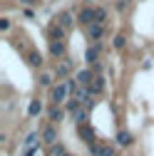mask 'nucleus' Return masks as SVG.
<instances>
[{
  "label": "nucleus",
  "instance_id": "20e7f679",
  "mask_svg": "<svg viewBox=\"0 0 154 156\" xmlns=\"http://www.w3.org/2000/svg\"><path fill=\"white\" fill-rule=\"evenodd\" d=\"M105 35H107V27H105V23H92V25H87V37H90L92 42H100Z\"/></svg>",
  "mask_w": 154,
  "mask_h": 156
},
{
  "label": "nucleus",
  "instance_id": "4468645a",
  "mask_svg": "<svg viewBox=\"0 0 154 156\" xmlns=\"http://www.w3.org/2000/svg\"><path fill=\"white\" fill-rule=\"evenodd\" d=\"M42 62H45V60H42V55L37 52V50H30V52H28V65H30V67H42Z\"/></svg>",
  "mask_w": 154,
  "mask_h": 156
},
{
  "label": "nucleus",
  "instance_id": "39448f33",
  "mask_svg": "<svg viewBox=\"0 0 154 156\" xmlns=\"http://www.w3.org/2000/svg\"><path fill=\"white\" fill-rule=\"evenodd\" d=\"M77 134H80V139H82L87 146H94V144H97V136H94V129H92L90 124H80V126H77Z\"/></svg>",
  "mask_w": 154,
  "mask_h": 156
},
{
  "label": "nucleus",
  "instance_id": "1a4fd4ad",
  "mask_svg": "<svg viewBox=\"0 0 154 156\" xmlns=\"http://www.w3.org/2000/svg\"><path fill=\"white\" fill-rule=\"evenodd\" d=\"M50 55L55 60L65 57V40H50Z\"/></svg>",
  "mask_w": 154,
  "mask_h": 156
},
{
  "label": "nucleus",
  "instance_id": "a878e982",
  "mask_svg": "<svg viewBox=\"0 0 154 156\" xmlns=\"http://www.w3.org/2000/svg\"><path fill=\"white\" fill-rule=\"evenodd\" d=\"M20 3H23V5H35L37 0H20Z\"/></svg>",
  "mask_w": 154,
  "mask_h": 156
},
{
  "label": "nucleus",
  "instance_id": "f257e3e1",
  "mask_svg": "<svg viewBox=\"0 0 154 156\" xmlns=\"http://www.w3.org/2000/svg\"><path fill=\"white\" fill-rule=\"evenodd\" d=\"M70 94H72V82H70V80L57 82L55 87H50V99H52V104H67V102H70Z\"/></svg>",
  "mask_w": 154,
  "mask_h": 156
},
{
  "label": "nucleus",
  "instance_id": "9b49d317",
  "mask_svg": "<svg viewBox=\"0 0 154 156\" xmlns=\"http://www.w3.org/2000/svg\"><path fill=\"white\" fill-rule=\"evenodd\" d=\"M90 151L94 156H114V149L109 144H94V146H90Z\"/></svg>",
  "mask_w": 154,
  "mask_h": 156
},
{
  "label": "nucleus",
  "instance_id": "7ed1b4c3",
  "mask_svg": "<svg viewBox=\"0 0 154 156\" xmlns=\"http://www.w3.org/2000/svg\"><path fill=\"white\" fill-rule=\"evenodd\" d=\"M102 42H92L90 47H87V52H85V62L87 65H97L100 62V57H102Z\"/></svg>",
  "mask_w": 154,
  "mask_h": 156
},
{
  "label": "nucleus",
  "instance_id": "f8f14e48",
  "mask_svg": "<svg viewBox=\"0 0 154 156\" xmlns=\"http://www.w3.org/2000/svg\"><path fill=\"white\" fill-rule=\"evenodd\" d=\"M55 20H57V23H60V25H62L65 30H72V25H75V15L65 10V12H60V15H57V17H55Z\"/></svg>",
  "mask_w": 154,
  "mask_h": 156
},
{
  "label": "nucleus",
  "instance_id": "6ab92c4d",
  "mask_svg": "<svg viewBox=\"0 0 154 156\" xmlns=\"http://www.w3.org/2000/svg\"><path fill=\"white\" fill-rule=\"evenodd\" d=\"M72 116H75V122H77V126H80V124H87V109H85V104H82L80 109H77V112H75Z\"/></svg>",
  "mask_w": 154,
  "mask_h": 156
},
{
  "label": "nucleus",
  "instance_id": "423d86ee",
  "mask_svg": "<svg viewBox=\"0 0 154 156\" xmlns=\"http://www.w3.org/2000/svg\"><path fill=\"white\" fill-rule=\"evenodd\" d=\"M40 136H42V141L47 144V146H52V144H57V129H55V124H47V126H42V131H40Z\"/></svg>",
  "mask_w": 154,
  "mask_h": 156
},
{
  "label": "nucleus",
  "instance_id": "4be33fe9",
  "mask_svg": "<svg viewBox=\"0 0 154 156\" xmlns=\"http://www.w3.org/2000/svg\"><path fill=\"white\" fill-rule=\"evenodd\" d=\"M107 17H109V10H107L105 5H100V8H97V23H105V25H107Z\"/></svg>",
  "mask_w": 154,
  "mask_h": 156
},
{
  "label": "nucleus",
  "instance_id": "393cba45",
  "mask_svg": "<svg viewBox=\"0 0 154 156\" xmlns=\"http://www.w3.org/2000/svg\"><path fill=\"white\" fill-rule=\"evenodd\" d=\"M25 156H45V151L37 146V149H28V151H25Z\"/></svg>",
  "mask_w": 154,
  "mask_h": 156
},
{
  "label": "nucleus",
  "instance_id": "aec40b11",
  "mask_svg": "<svg viewBox=\"0 0 154 156\" xmlns=\"http://www.w3.org/2000/svg\"><path fill=\"white\" fill-rule=\"evenodd\" d=\"M52 82H55V74H50V72H42L40 74V87H55Z\"/></svg>",
  "mask_w": 154,
  "mask_h": 156
},
{
  "label": "nucleus",
  "instance_id": "f03ea898",
  "mask_svg": "<svg viewBox=\"0 0 154 156\" xmlns=\"http://www.w3.org/2000/svg\"><path fill=\"white\" fill-rule=\"evenodd\" d=\"M77 23L80 25H92V23H97V8H92V5H85L80 8V12H77Z\"/></svg>",
  "mask_w": 154,
  "mask_h": 156
},
{
  "label": "nucleus",
  "instance_id": "9d476101",
  "mask_svg": "<svg viewBox=\"0 0 154 156\" xmlns=\"http://www.w3.org/2000/svg\"><path fill=\"white\" fill-rule=\"evenodd\" d=\"M65 114H67V109H62L60 104H55V107H52V109L47 112V116H50V122H52V124L62 122V119H65Z\"/></svg>",
  "mask_w": 154,
  "mask_h": 156
},
{
  "label": "nucleus",
  "instance_id": "6e6552de",
  "mask_svg": "<svg viewBox=\"0 0 154 156\" xmlns=\"http://www.w3.org/2000/svg\"><path fill=\"white\" fill-rule=\"evenodd\" d=\"M75 80L80 82V84H85V87H90V84L94 82V69H92V67H90V69H87V67H85V69H80V72L75 74Z\"/></svg>",
  "mask_w": 154,
  "mask_h": 156
},
{
  "label": "nucleus",
  "instance_id": "412c9836",
  "mask_svg": "<svg viewBox=\"0 0 154 156\" xmlns=\"http://www.w3.org/2000/svg\"><path fill=\"white\" fill-rule=\"evenodd\" d=\"M65 154H67V149L62 144H52L50 146V156H65Z\"/></svg>",
  "mask_w": 154,
  "mask_h": 156
},
{
  "label": "nucleus",
  "instance_id": "dca6fc26",
  "mask_svg": "<svg viewBox=\"0 0 154 156\" xmlns=\"http://www.w3.org/2000/svg\"><path fill=\"white\" fill-rule=\"evenodd\" d=\"M42 112H45V107H42L40 99H32V102L28 104V114H30V116H40Z\"/></svg>",
  "mask_w": 154,
  "mask_h": 156
},
{
  "label": "nucleus",
  "instance_id": "bb28decb",
  "mask_svg": "<svg viewBox=\"0 0 154 156\" xmlns=\"http://www.w3.org/2000/svg\"><path fill=\"white\" fill-rule=\"evenodd\" d=\"M65 156H72V154H65Z\"/></svg>",
  "mask_w": 154,
  "mask_h": 156
},
{
  "label": "nucleus",
  "instance_id": "a211bd4d",
  "mask_svg": "<svg viewBox=\"0 0 154 156\" xmlns=\"http://www.w3.org/2000/svg\"><path fill=\"white\" fill-rule=\"evenodd\" d=\"M112 47H114V50H124V47H127V37H124L122 32H117V35L112 37Z\"/></svg>",
  "mask_w": 154,
  "mask_h": 156
},
{
  "label": "nucleus",
  "instance_id": "ddd939ff",
  "mask_svg": "<svg viewBox=\"0 0 154 156\" xmlns=\"http://www.w3.org/2000/svg\"><path fill=\"white\" fill-rule=\"evenodd\" d=\"M70 69H72V65H70L67 60H62V62H57V69H55V77H57V80H65V77L70 74Z\"/></svg>",
  "mask_w": 154,
  "mask_h": 156
},
{
  "label": "nucleus",
  "instance_id": "5701e85b",
  "mask_svg": "<svg viewBox=\"0 0 154 156\" xmlns=\"http://www.w3.org/2000/svg\"><path fill=\"white\" fill-rule=\"evenodd\" d=\"M129 5H132V0H117V3H114V8H117L119 12H127Z\"/></svg>",
  "mask_w": 154,
  "mask_h": 156
},
{
  "label": "nucleus",
  "instance_id": "2eb2a0df",
  "mask_svg": "<svg viewBox=\"0 0 154 156\" xmlns=\"http://www.w3.org/2000/svg\"><path fill=\"white\" fill-rule=\"evenodd\" d=\"M40 139H42V136H40V134H35V131L28 134V136H25V141H23V149H25V151H28V149H37V141H40Z\"/></svg>",
  "mask_w": 154,
  "mask_h": 156
},
{
  "label": "nucleus",
  "instance_id": "b1692460",
  "mask_svg": "<svg viewBox=\"0 0 154 156\" xmlns=\"http://www.w3.org/2000/svg\"><path fill=\"white\" fill-rule=\"evenodd\" d=\"M0 32H3V35L10 32V20H8V17H3V20H0Z\"/></svg>",
  "mask_w": 154,
  "mask_h": 156
},
{
  "label": "nucleus",
  "instance_id": "f3484780",
  "mask_svg": "<svg viewBox=\"0 0 154 156\" xmlns=\"http://www.w3.org/2000/svg\"><path fill=\"white\" fill-rule=\"evenodd\" d=\"M134 141V136L129 131H117V146H129Z\"/></svg>",
  "mask_w": 154,
  "mask_h": 156
},
{
  "label": "nucleus",
  "instance_id": "0eeeda50",
  "mask_svg": "<svg viewBox=\"0 0 154 156\" xmlns=\"http://www.w3.org/2000/svg\"><path fill=\"white\" fill-rule=\"evenodd\" d=\"M47 35H50V40H65V37H67V30L55 20V23L47 27Z\"/></svg>",
  "mask_w": 154,
  "mask_h": 156
}]
</instances>
